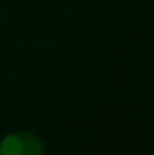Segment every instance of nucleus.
<instances>
[{
    "label": "nucleus",
    "mask_w": 154,
    "mask_h": 155,
    "mask_svg": "<svg viewBox=\"0 0 154 155\" xmlns=\"http://www.w3.org/2000/svg\"><path fill=\"white\" fill-rule=\"evenodd\" d=\"M0 155H44V143L33 132H13L0 141Z\"/></svg>",
    "instance_id": "f257e3e1"
}]
</instances>
